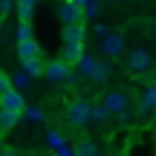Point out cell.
<instances>
[{"label": "cell", "instance_id": "cell-1", "mask_svg": "<svg viewBox=\"0 0 156 156\" xmlns=\"http://www.w3.org/2000/svg\"><path fill=\"white\" fill-rule=\"evenodd\" d=\"M84 52V20L78 23H64V46H61V58L67 64L78 61V55Z\"/></svg>", "mask_w": 156, "mask_h": 156}, {"label": "cell", "instance_id": "cell-7", "mask_svg": "<svg viewBox=\"0 0 156 156\" xmlns=\"http://www.w3.org/2000/svg\"><path fill=\"white\" fill-rule=\"evenodd\" d=\"M101 52H104V58H122V52H124V38L122 35H116V32H107V35H101Z\"/></svg>", "mask_w": 156, "mask_h": 156}, {"label": "cell", "instance_id": "cell-10", "mask_svg": "<svg viewBox=\"0 0 156 156\" xmlns=\"http://www.w3.org/2000/svg\"><path fill=\"white\" fill-rule=\"evenodd\" d=\"M0 107H6V110H15V113H23V107H26V101H23V95L17 93V90H6V93H0Z\"/></svg>", "mask_w": 156, "mask_h": 156}, {"label": "cell", "instance_id": "cell-3", "mask_svg": "<svg viewBox=\"0 0 156 156\" xmlns=\"http://www.w3.org/2000/svg\"><path fill=\"white\" fill-rule=\"evenodd\" d=\"M101 104L107 107L110 119H119V122H127L130 119V98H127L124 90H107L104 98H101Z\"/></svg>", "mask_w": 156, "mask_h": 156}, {"label": "cell", "instance_id": "cell-14", "mask_svg": "<svg viewBox=\"0 0 156 156\" xmlns=\"http://www.w3.org/2000/svg\"><path fill=\"white\" fill-rule=\"evenodd\" d=\"M107 119H110V113H107L104 104H90V122H95V124H107Z\"/></svg>", "mask_w": 156, "mask_h": 156}, {"label": "cell", "instance_id": "cell-20", "mask_svg": "<svg viewBox=\"0 0 156 156\" xmlns=\"http://www.w3.org/2000/svg\"><path fill=\"white\" fill-rule=\"evenodd\" d=\"M151 32H153V38H156V20H153V26H151Z\"/></svg>", "mask_w": 156, "mask_h": 156}, {"label": "cell", "instance_id": "cell-12", "mask_svg": "<svg viewBox=\"0 0 156 156\" xmlns=\"http://www.w3.org/2000/svg\"><path fill=\"white\" fill-rule=\"evenodd\" d=\"M23 64V73H26L29 78H38L41 73H44V58H26V61H20Z\"/></svg>", "mask_w": 156, "mask_h": 156}, {"label": "cell", "instance_id": "cell-16", "mask_svg": "<svg viewBox=\"0 0 156 156\" xmlns=\"http://www.w3.org/2000/svg\"><path fill=\"white\" fill-rule=\"evenodd\" d=\"M75 153H81V156H95V153H98V145H95V142H90V139H84L81 145L75 147Z\"/></svg>", "mask_w": 156, "mask_h": 156}, {"label": "cell", "instance_id": "cell-9", "mask_svg": "<svg viewBox=\"0 0 156 156\" xmlns=\"http://www.w3.org/2000/svg\"><path fill=\"white\" fill-rule=\"evenodd\" d=\"M58 17H61L64 23H78V20H84V6H81V3H69V0H64L61 9H58Z\"/></svg>", "mask_w": 156, "mask_h": 156}, {"label": "cell", "instance_id": "cell-8", "mask_svg": "<svg viewBox=\"0 0 156 156\" xmlns=\"http://www.w3.org/2000/svg\"><path fill=\"white\" fill-rule=\"evenodd\" d=\"M67 119H69V124H75V127L87 124V122H90V104H87V101H81V98L69 101V107H67Z\"/></svg>", "mask_w": 156, "mask_h": 156}, {"label": "cell", "instance_id": "cell-4", "mask_svg": "<svg viewBox=\"0 0 156 156\" xmlns=\"http://www.w3.org/2000/svg\"><path fill=\"white\" fill-rule=\"evenodd\" d=\"M17 55H20V61H26V58H38V55H41L29 20H20V26H17Z\"/></svg>", "mask_w": 156, "mask_h": 156}, {"label": "cell", "instance_id": "cell-6", "mask_svg": "<svg viewBox=\"0 0 156 156\" xmlns=\"http://www.w3.org/2000/svg\"><path fill=\"white\" fill-rule=\"evenodd\" d=\"M49 81H69V75H73V64H67L64 58H55V61L44 64V73Z\"/></svg>", "mask_w": 156, "mask_h": 156}, {"label": "cell", "instance_id": "cell-21", "mask_svg": "<svg viewBox=\"0 0 156 156\" xmlns=\"http://www.w3.org/2000/svg\"><path fill=\"white\" fill-rule=\"evenodd\" d=\"M69 3H81V6H84V3H87V0H69Z\"/></svg>", "mask_w": 156, "mask_h": 156}, {"label": "cell", "instance_id": "cell-23", "mask_svg": "<svg viewBox=\"0 0 156 156\" xmlns=\"http://www.w3.org/2000/svg\"><path fill=\"white\" fill-rule=\"evenodd\" d=\"M153 69H156V64H153Z\"/></svg>", "mask_w": 156, "mask_h": 156}, {"label": "cell", "instance_id": "cell-2", "mask_svg": "<svg viewBox=\"0 0 156 156\" xmlns=\"http://www.w3.org/2000/svg\"><path fill=\"white\" fill-rule=\"evenodd\" d=\"M78 73L84 78H90V81H107L110 78V67H107V61H98L95 55H90V52H81L75 61Z\"/></svg>", "mask_w": 156, "mask_h": 156}, {"label": "cell", "instance_id": "cell-11", "mask_svg": "<svg viewBox=\"0 0 156 156\" xmlns=\"http://www.w3.org/2000/svg\"><path fill=\"white\" fill-rule=\"evenodd\" d=\"M153 110H156V81H151L142 90V98H139V113H153Z\"/></svg>", "mask_w": 156, "mask_h": 156}, {"label": "cell", "instance_id": "cell-22", "mask_svg": "<svg viewBox=\"0 0 156 156\" xmlns=\"http://www.w3.org/2000/svg\"><path fill=\"white\" fill-rule=\"evenodd\" d=\"M113 3H122V0H113Z\"/></svg>", "mask_w": 156, "mask_h": 156}, {"label": "cell", "instance_id": "cell-18", "mask_svg": "<svg viewBox=\"0 0 156 156\" xmlns=\"http://www.w3.org/2000/svg\"><path fill=\"white\" fill-rule=\"evenodd\" d=\"M9 15H12V0H0V20H6Z\"/></svg>", "mask_w": 156, "mask_h": 156}, {"label": "cell", "instance_id": "cell-13", "mask_svg": "<svg viewBox=\"0 0 156 156\" xmlns=\"http://www.w3.org/2000/svg\"><path fill=\"white\" fill-rule=\"evenodd\" d=\"M17 119H20V113L15 110H6V107H0V130H12L17 124Z\"/></svg>", "mask_w": 156, "mask_h": 156}, {"label": "cell", "instance_id": "cell-17", "mask_svg": "<svg viewBox=\"0 0 156 156\" xmlns=\"http://www.w3.org/2000/svg\"><path fill=\"white\" fill-rule=\"evenodd\" d=\"M23 113H26V116L32 119V122H41V119H44V113H41V107H23Z\"/></svg>", "mask_w": 156, "mask_h": 156}, {"label": "cell", "instance_id": "cell-5", "mask_svg": "<svg viewBox=\"0 0 156 156\" xmlns=\"http://www.w3.org/2000/svg\"><path fill=\"white\" fill-rule=\"evenodd\" d=\"M127 69L133 75L151 73V69H153V55L145 49V46H133V49L127 52Z\"/></svg>", "mask_w": 156, "mask_h": 156}, {"label": "cell", "instance_id": "cell-15", "mask_svg": "<svg viewBox=\"0 0 156 156\" xmlns=\"http://www.w3.org/2000/svg\"><path fill=\"white\" fill-rule=\"evenodd\" d=\"M38 0H17V15H20V20H29L32 17V9Z\"/></svg>", "mask_w": 156, "mask_h": 156}, {"label": "cell", "instance_id": "cell-19", "mask_svg": "<svg viewBox=\"0 0 156 156\" xmlns=\"http://www.w3.org/2000/svg\"><path fill=\"white\" fill-rule=\"evenodd\" d=\"M107 32H110L107 26H101V23H95V35H107Z\"/></svg>", "mask_w": 156, "mask_h": 156}]
</instances>
